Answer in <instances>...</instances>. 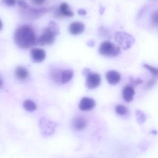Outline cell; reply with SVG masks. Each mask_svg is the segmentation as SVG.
<instances>
[{"label": "cell", "mask_w": 158, "mask_h": 158, "mask_svg": "<svg viewBox=\"0 0 158 158\" xmlns=\"http://www.w3.org/2000/svg\"><path fill=\"white\" fill-rule=\"evenodd\" d=\"M37 39L33 28L28 25L19 26L14 34L15 43L21 49H28L37 45Z\"/></svg>", "instance_id": "1"}, {"label": "cell", "mask_w": 158, "mask_h": 158, "mask_svg": "<svg viewBox=\"0 0 158 158\" xmlns=\"http://www.w3.org/2000/svg\"><path fill=\"white\" fill-rule=\"evenodd\" d=\"M98 52L104 56L116 57L120 54L121 48L111 42L105 41L100 44L98 48Z\"/></svg>", "instance_id": "2"}, {"label": "cell", "mask_w": 158, "mask_h": 158, "mask_svg": "<svg viewBox=\"0 0 158 158\" xmlns=\"http://www.w3.org/2000/svg\"><path fill=\"white\" fill-rule=\"evenodd\" d=\"M53 9L51 7L33 8L29 6L25 9H21V15L24 19H37L42 15L50 12Z\"/></svg>", "instance_id": "3"}, {"label": "cell", "mask_w": 158, "mask_h": 158, "mask_svg": "<svg viewBox=\"0 0 158 158\" xmlns=\"http://www.w3.org/2000/svg\"><path fill=\"white\" fill-rule=\"evenodd\" d=\"M114 38L119 47L124 50L130 48L135 41L133 36L124 31L117 32L115 34Z\"/></svg>", "instance_id": "4"}, {"label": "cell", "mask_w": 158, "mask_h": 158, "mask_svg": "<svg viewBox=\"0 0 158 158\" xmlns=\"http://www.w3.org/2000/svg\"><path fill=\"white\" fill-rule=\"evenodd\" d=\"M57 35L48 27L44 29L41 35L37 39V45H52L55 40Z\"/></svg>", "instance_id": "5"}, {"label": "cell", "mask_w": 158, "mask_h": 158, "mask_svg": "<svg viewBox=\"0 0 158 158\" xmlns=\"http://www.w3.org/2000/svg\"><path fill=\"white\" fill-rule=\"evenodd\" d=\"M86 78L85 85L89 89H95L101 84V77L97 73L92 72Z\"/></svg>", "instance_id": "6"}, {"label": "cell", "mask_w": 158, "mask_h": 158, "mask_svg": "<svg viewBox=\"0 0 158 158\" xmlns=\"http://www.w3.org/2000/svg\"><path fill=\"white\" fill-rule=\"evenodd\" d=\"M40 123L41 130L45 135H50L53 133L55 128V123L43 118L41 119Z\"/></svg>", "instance_id": "7"}, {"label": "cell", "mask_w": 158, "mask_h": 158, "mask_svg": "<svg viewBox=\"0 0 158 158\" xmlns=\"http://www.w3.org/2000/svg\"><path fill=\"white\" fill-rule=\"evenodd\" d=\"M96 105V102L94 99L89 97H83L80 102L79 108L83 111H89L92 110Z\"/></svg>", "instance_id": "8"}, {"label": "cell", "mask_w": 158, "mask_h": 158, "mask_svg": "<svg viewBox=\"0 0 158 158\" xmlns=\"http://www.w3.org/2000/svg\"><path fill=\"white\" fill-rule=\"evenodd\" d=\"M72 126L78 131H83L87 128L88 122L84 117L77 116L73 118L72 122Z\"/></svg>", "instance_id": "9"}, {"label": "cell", "mask_w": 158, "mask_h": 158, "mask_svg": "<svg viewBox=\"0 0 158 158\" xmlns=\"http://www.w3.org/2000/svg\"><path fill=\"white\" fill-rule=\"evenodd\" d=\"M32 59L35 63H40L43 62L46 57L45 51L41 48H33L31 51Z\"/></svg>", "instance_id": "10"}, {"label": "cell", "mask_w": 158, "mask_h": 158, "mask_svg": "<svg viewBox=\"0 0 158 158\" xmlns=\"http://www.w3.org/2000/svg\"><path fill=\"white\" fill-rule=\"evenodd\" d=\"M85 28V25L82 22L75 21L70 25L69 31L72 35H79L84 31Z\"/></svg>", "instance_id": "11"}, {"label": "cell", "mask_w": 158, "mask_h": 158, "mask_svg": "<svg viewBox=\"0 0 158 158\" xmlns=\"http://www.w3.org/2000/svg\"><path fill=\"white\" fill-rule=\"evenodd\" d=\"M106 78L109 84L116 85L121 81V76L119 72L116 70H110L106 74Z\"/></svg>", "instance_id": "12"}, {"label": "cell", "mask_w": 158, "mask_h": 158, "mask_svg": "<svg viewBox=\"0 0 158 158\" xmlns=\"http://www.w3.org/2000/svg\"><path fill=\"white\" fill-rule=\"evenodd\" d=\"M122 93L124 100L127 102H131L133 99L135 91L132 85H128L124 86Z\"/></svg>", "instance_id": "13"}, {"label": "cell", "mask_w": 158, "mask_h": 158, "mask_svg": "<svg viewBox=\"0 0 158 158\" xmlns=\"http://www.w3.org/2000/svg\"><path fill=\"white\" fill-rule=\"evenodd\" d=\"M28 69L22 66H19L15 69V76L19 80H25L28 77Z\"/></svg>", "instance_id": "14"}, {"label": "cell", "mask_w": 158, "mask_h": 158, "mask_svg": "<svg viewBox=\"0 0 158 158\" xmlns=\"http://www.w3.org/2000/svg\"><path fill=\"white\" fill-rule=\"evenodd\" d=\"M62 71L58 68H53L50 70L51 78L57 83H61V75Z\"/></svg>", "instance_id": "15"}, {"label": "cell", "mask_w": 158, "mask_h": 158, "mask_svg": "<svg viewBox=\"0 0 158 158\" xmlns=\"http://www.w3.org/2000/svg\"><path fill=\"white\" fill-rule=\"evenodd\" d=\"M58 9L63 16L70 17L74 15V13L70 10L69 5L67 3H62L60 4Z\"/></svg>", "instance_id": "16"}, {"label": "cell", "mask_w": 158, "mask_h": 158, "mask_svg": "<svg viewBox=\"0 0 158 158\" xmlns=\"http://www.w3.org/2000/svg\"><path fill=\"white\" fill-rule=\"evenodd\" d=\"M74 75V71L70 69H66L62 71L61 75V83L66 84L69 82Z\"/></svg>", "instance_id": "17"}, {"label": "cell", "mask_w": 158, "mask_h": 158, "mask_svg": "<svg viewBox=\"0 0 158 158\" xmlns=\"http://www.w3.org/2000/svg\"><path fill=\"white\" fill-rule=\"evenodd\" d=\"M23 107L25 110L29 112H32L37 109V105L35 102L29 99H27L23 102Z\"/></svg>", "instance_id": "18"}, {"label": "cell", "mask_w": 158, "mask_h": 158, "mask_svg": "<svg viewBox=\"0 0 158 158\" xmlns=\"http://www.w3.org/2000/svg\"><path fill=\"white\" fill-rule=\"evenodd\" d=\"M137 122L139 124H142L146 121L147 119L146 116L143 111L137 110L135 112Z\"/></svg>", "instance_id": "19"}, {"label": "cell", "mask_w": 158, "mask_h": 158, "mask_svg": "<svg viewBox=\"0 0 158 158\" xmlns=\"http://www.w3.org/2000/svg\"><path fill=\"white\" fill-rule=\"evenodd\" d=\"M47 27L50 29H51L57 36L59 34V32H60L59 26L56 22H54V21H51L48 24Z\"/></svg>", "instance_id": "20"}, {"label": "cell", "mask_w": 158, "mask_h": 158, "mask_svg": "<svg viewBox=\"0 0 158 158\" xmlns=\"http://www.w3.org/2000/svg\"><path fill=\"white\" fill-rule=\"evenodd\" d=\"M115 111L119 115H126L128 112V108L125 106L122 105H118L116 106Z\"/></svg>", "instance_id": "21"}, {"label": "cell", "mask_w": 158, "mask_h": 158, "mask_svg": "<svg viewBox=\"0 0 158 158\" xmlns=\"http://www.w3.org/2000/svg\"><path fill=\"white\" fill-rule=\"evenodd\" d=\"M158 11L156 10V11H154L151 16V18H150V20H151V24L154 26V27H158Z\"/></svg>", "instance_id": "22"}, {"label": "cell", "mask_w": 158, "mask_h": 158, "mask_svg": "<svg viewBox=\"0 0 158 158\" xmlns=\"http://www.w3.org/2000/svg\"><path fill=\"white\" fill-rule=\"evenodd\" d=\"M143 67L146 69L150 71V72H151L155 77H157L158 71V69L154 67L149 65L147 64H144L143 65Z\"/></svg>", "instance_id": "23"}, {"label": "cell", "mask_w": 158, "mask_h": 158, "mask_svg": "<svg viewBox=\"0 0 158 158\" xmlns=\"http://www.w3.org/2000/svg\"><path fill=\"white\" fill-rule=\"evenodd\" d=\"M130 83H131L133 85H139L142 84L143 82V81L140 78H135L134 77H130Z\"/></svg>", "instance_id": "24"}, {"label": "cell", "mask_w": 158, "mask_h": 158, "mask_svg": "<svg viewBox=\"0 0 158 158\" xmlns=\"http://www.w3.org/2000/svg\"><path fill=\"white\" fill-rule=\"evenodd\" d=\"M17 3L19 6L21 8V9H25L29 6L26 0H17Z\"/></svg>", "instance_id": "25"}, {"label": "cell", "mask_w": 158, "mask_h": 158, "mask_svg": "<svg viewBox=\"0 0 158 158\" xmlns=\"http://www.w3.org/2000/svg\"><path fill=\"white\" fill-rule=\"evenodd\" d=\"M100 32L101 35L103 36L107 37V38H109L110 37V33L109 31L107 30V29L105 28L104 27H101L100 28Z\"/></svg>", "instance_id": "26"}, {"label": "cell", "mask_w": 158, "mask_h": 158, "mask_svg": "<svg viewBox=\"0 0 158 158\" xmlns=\"http://www.w3.org/2000/svg\"><path fill=\"white\" fill-rule=\"evenodd\" d=\"M17 0H2L3 3L8 6H13L17 3Z\"/></svg>", "instance_id": "27"}, {"label": "cell", "mask_w": 158, "mask_h": 158, "mask_svg": "<svg viewBox=\"0 0 158 158\" xmlns=\"http://www.w3.org/2000/svg\"><path fill=\"white\" fill-rule=\"evenodd\" d=\"M156 83V81L155 80H154V79H152V80H150L147 82L146 87V88H150L152 86H154Z\"/></svg>", "instance_id": "28"}, {"label": "cell", "mask_w": 158, "mask_h": 158, "mask_svg": "<svg viewBox=\"0 0 158 158\" xmlns=\"http://www.w3.org/2000/svg\"><path fill=\"white\" fill-rule=\"evenodd\" d=\"M92 71H91V69L89 68H84V69L82 71V74L83 75V77H86L87 76H89L91 73H92Z\"/></svg>", "instance_id": "29"}, {"label": "cell", "mask_w": 158, "mask_h": 158, "mask_svg": "<svg viewBox=\"0 0 158 158\" xmlns=\"http://www.w3.org/2000/svg\"><path fill=\"white\" fill-rule=\"evenodd\" d=\"M31 1L34 4L40 6L43 4L45 2L46 0H31Z\"/></svg>", "instance_id": "30"}, {"label": "cell", "mask_w": 158, "mask_h": 158, "mask_svg": "<svg viewBox=\"0 0 158 158\" xmlns=\"http://www.w3.org/2000/svg\"><path fill=\"white\" fill-rule=\"evenodd\" d=\"M54 15L55 17L56 18L60 19L63 17L62 14L60 13L59 9H56L54 10Z\"/></svg>", "instance_id": "31"}, {"label": "cell", "mask_w": 158, "mask_h": 158, "mask_svg": "<svg viewBox=\"0 0 158 158\" xmlns=\"http://www.w3.org/2000/svg\"><path fill=\"white\" fill-rule=\"evenodd\" d=\"M78 13L79 15L81 16L86 15V14H87L86 10L85 9H83V8L78 9Z\"/></svg>", "instance_id": "32"}, {"label": "cell", "mask_w": 158, "mask_h": 158, "mask_svg": "<svg viewBox=\"0 0 158 158\" xmlns=\"http://www.w3.org/2000/svg\"><path fill=\"white\" fill-rule=\"evenodd\" d=\"M87 45L90 47H93L94 46L95 42L93 40H90L88 41L87 43Z\"/></svg>", "instance_id": "33"}, {"label": "cell", "mask_w": 158, "mask_h": 158, "mask_svg": "<svg viewBox=\"0 0 158 158\" xmlns=\"http://www.w3.org/2000/svg\"><path fill=\"white\" fill-rule=\"evenodd\" d=\"M105 11V7H104V6H100V8H99V13H100V15H103V14H104Z\"/></svg>", "instance_id": "34"}, {"label": "cell", "mask_w": 158, "mask_h": 158, "mask_svg": "<svg viewBox=\"0 0 158 158\" xmlns=\"http://www.w3.org/2000/svg\"><path fill=\"white\" fill-rule=\"evenodd\" d=\"M3 85V81L2 78L0 74V88H2Z\"/></svg>", "instance_id": "35"}, {"label": "cell", "mask_w": 158, "mask_h": 158, "mask_svg": "<svg viewBox=\"0 0 158 158\" xmlns=\"http://www.w3.org/2000/svg\"><path fill=\"white\" fill-rule=\"evenodd\" d=\"M3 27V23L2 22V20L0 19V30H2Z\"/></svg>", "instance_id": "36"}]
</instances>
